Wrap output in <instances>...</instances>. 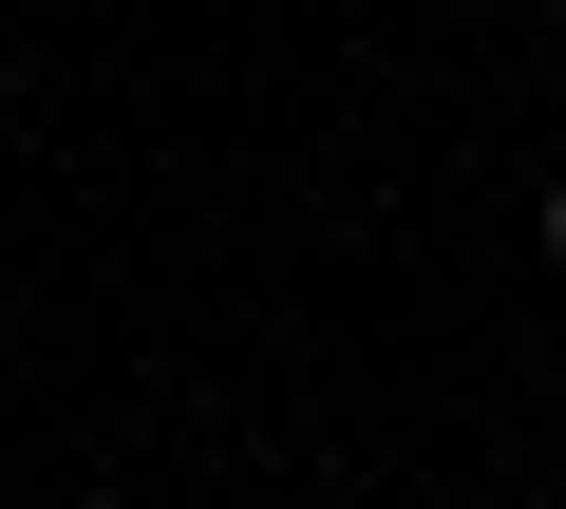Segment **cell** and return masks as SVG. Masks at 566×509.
Returning a JSON list of instances; mask_svg holds the SVG:
<instances>
[{"label": "cell", "mask_w": 566, "mask_h": 509, "mask_svg": "<svg viewBox=\"0 0 566 509\" xmlns=\"http://www.w3.org/2000/svg\"><path fill=\"white\" fill-rule=\"evenodd\" d=\"M547 284H566V189H547Z\"/></svg>", "instance_id": "cell-1"}]
</instances>
